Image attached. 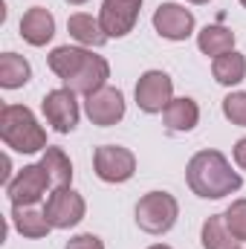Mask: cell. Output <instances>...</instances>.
<instances>
[{
	"mask_svg": "<svg viewBox=\"0 0 246 249\" xmlns=\"http://www.w3.org/2000/svg\"><path fill=\"white\" fill-rule=\"evenodd\" d=\"M185 183H188V188L197 197H203V200L229 197V194L241 191V186H244V180L232 168V162L220 151H214V148L197 151L188 160V165H185Z\"/></svg>",
	"mask_w": 246,
	"mask_h": 249,
	"instance_id": "1",
	"label": "cell"
},
{
	"mask_svg": "<svg viewBox=\"0 0 246 249\" xmlns=\"http://www.w3.org/2000/svg\"><path fill=\"white\" fill-rule=\"evenodd\" d=\"M0 139L6 148L18 154L47 151V130L38 124L35 113L26 105H3L0 110Z\"/></svg>",
	"mask_w": 246,
	"mask_h": 249,
	"instance_id": "2",
	"label": "cell"
},
{
	"mask_svg": "<svg viewBox=\"0 0 246 249\" xmlns=\"http://www.w3.org/2000/svg\"><path fill=\"white\" fill-rule=\"evenodd\" d=\"M180 217V203L168 191H148L136 203V226L148 235H165Z\"/></svg>",
	"mask_w": 246,
	"mask_h": 249,
	"instance_id": "3",
	"label": "cell"
},
{
	"mask_svg": "<svg viewBox=\"0 0 246 249\" xmlns=\"http://www.w3.org/2000/svg\"><path fill=\"white\" fill-rule=\"evenodd\" d=\"M93 171L102 183H127L136 174V157L122 145H102L93 151Z\"/></svg>",
	"mask_w": 246,
	"mask_h": 249,
	"instance_id": "4",
	"label": "cell"
},
{
	"mask_svg": "<svg viewBox=\"0 0 246 249\" xmlns=\"http://www.w3.org/2000/svg\"><path fill=\"white\" fill-rule=\"evenodd\" d=\"M133 96L142 113H162L174 99V81L162 70H148L139 75Z\"/></svg>",
	"mask_w": 246,
	"mask_h": 249,
	"instance_id": "5",
	"label": "cell"
},
{
	"mask_svg": "<svg viewBox=\"0 0 246 249\" xmlns=\"http://www.w3.org/2000/svg\"><path fill=\"white\" fill-rule=\"evenodd\" d=\"M84 212H87L84 197L70 186L53 188V194L44 203V214H47L53 229H72V226H78L84 220Z\"/></svg>",
	"mask_w": 246,
	"mask_h": 249,
	"instance_id": "6",
	"label": "cell"
},
{
	"mask_svg": "<svg viewBox=\"0 0 246 249\" xmlns=\"http://www.w3.org/2000/svg\"><path fill=\"white\" fill-rule=\"evenodd\" d=\"M50 177L44 171V165H23L6 186V194L12 200V206H35L47 197Z\"/></svg>",
	"mask_w": 246,
	"mask_h": 249,
	"instance_id": "7",
	"label": "cell"
},
{
	"mask_svg": "<svg viewBox=\"0 0 246 249\" xmlns=\"http://www.w3.org/2000/svg\"><path fill=\"white\" fill-rule=\"evenodd\" d=\"M78 93H72L70 87H58V90H50L41 102V110H44V119L53 124V130L58 133H72L75 124H78Z\"/></svg>",
	"mask_w": 246,
	"mask_h": 249,
	"instance_id": "8",
	"label": "cell"
},
{
	"mask_svg": "<svg viewBox=\"0 0 246 249\" xmlns=\"http://www.w3.org/2000/svg\"><path fill=\"white\" fill-rule=\"evenodd\" d=\"M84 113H87L90 122L99 124V127H110V124L122 122L124 119V96H122V90L105 84L102 90L84 96Z\"/></svg>",
	"mask_w": 246,
	"mask_h": 249,
	"instance_id": "9",
	"label": "cell"
},
{
	"mask_svg": "<svg viewBox=\"0 0 246 249\" xmlns=\"http://www.w3.org/2000/svg\"><path fill=\"white\" fill-rule=\"evenodd\" d=\"M139 9H142V0H102L99 23H102L105 35L124 38L127 32H133V26L139 20Z\"/></svg>",
	"mask_w": 246,
	"mask_h": 249,
	"instance_id": "10",
	"label": "cell"
},
{
	"mask_svg": "<svg viewBox=\"0 0 246 249\" xmlns=\"http://www.w3.org/2000/svg\"><path fill=\"white\" fill-rule=\"evenodd\" d=\"M154 29L165 41H185L194 35V15L180 3H159L154 12Z\"/></svg>",
	"mask_w": 246,
	"mask_h": 249,
	"instance_id": "11",
	"label": "cell"
},
{
	"mask_svg": "<svg viewBox=\"0 0 246 249\" xmlns=\"http://www.w3.org/2000/svg\"><path fill=\"white\" fill-rule=\"evenodd\" d=\"M55 35V18L44 6H32L20 18V38L29 47H47Z\"/></svg>",
	"mask_w": 246,
	"mask_h": 249,
	"instance_id": "12",
	"label": "cell"
},
{
	"mask_svg": "<svg viewBox=\"0 0 246 249\" xmlns=\"http://www.w3.org/2000/svg\"><path fill=\"white\" fill-rule=\"evenodd\" d=\"M107 78H110V64H107V58H102V55L90 53L87 64L78 70V75H75V78H70L64 87H70V90H72V93H78V96H90V93L102 90V87L107 84Z\"/></svg>",
	"mask_w": 246,
	"mask_h": 249,
	"instance_id": "13",
	"label": "cell"
},
{
	"mask_svg": "<svg viewBox=\"0 0 246 249\" xmlns=\"http://www.w3.org/2000/svg\"><path fill=\"white\" fill-rule=\"evenodd\" d=\"M67 32H70L72 41H78V44L87 47V50H99V47H105V44L110 41V38L105 35L99 18H93V15H87V12H75V15H70V20H67Z\"/></svg>",
	"mask_w": 246,
	"mask_h": 249,
	"instance_id": "14",
	"label": "cell"
},
{
	"mask_svg": "<svg viewBox=\"0 0 246 249\" xmlns=\"http://www.w3.org/2000/svg\"><path fill=\"white\" fill-rule=\"evenodd\" d=\"M90 53H93V50H87V47H70V44H64V47H55V50L47 55V64H50V70L67 84V81L75 78L78 70L87 64Z\"/></svg>",
	"mask_w": 246,
	"mask_h": 249,
	"instance_id": "15",
	"label": "cell"
},
{
	"mask_svg": "<svg viewBox=\"0 0 246 249\" xmlns=\"http://www.w3.org/2000/svg\"><path fill=\"white\" fill-rule=\"evenodd\" d=\"M162 119H165V127L174 130V133H188L194 130L197 122H200V105L194 99H171V105L162 110Z\"/></svg>",
	"mask_w": 246,
	"mask_h": 249,
	"instance_id": "16",
	"label": "cell"
},
{
	"mask_svg": "<svg viewBox=\"0 0 246 249\" xmlns=\"http://www.w3.org/2000/svg\"><path fill=\"white\" fill-rule=\"evenodd\" d=\"M12 226L23 238H47L53 232L44 209H35V206H12Z\"/></svg>",
	"mask_w": 246,
	"mask_h": 249,
	"instance_id": "17",
	"label": "cell"
},
{
	"mask_svg": "<svg viewBox=\"0 0 246 249\" xmlns=\"http://www.w3.org/2000/svg\"><path fill=\"white\" fill-rule=\"evenodd\" d=\"M197 47L203 55L209 58H217V55H226L235 50V32L220 26V23H209L197 32Z\"/></svg>",
	"mask_w": 246,
	"mask_h": 249,
	"instance_id": "18",
	"label": "cell"
},
{
	"mask_svg": "<svg viewBox=\"0 0 246 249\" xmlns=\"http://www.w3.org/2000/svg\"><path fill=\"white\" fill-rule=\"evenodd\" d=\"M32 78V67L18 53H3L0 55V87L3 90H18Z\"/></svg>",
	"mask_w": 246,
	"mask_h": 249,
	"instance_id": "19",
	"label": "cell"
},
{
	"mask_svg": "<svg viewBox=\"0 0 246 249\" xmlns=\"http://www.w3.org/2000/svg\"><path fill=\"white\" fill-rule=\"evenodd\" d=\"M211 75H214V81L217 84H223V87H235V84H241L246 78V58L241 53H226V55H217L214 61H211Z\"/></svg>",
	"mask_w": 246,
	"mask_h": 249,
	"instance_id": "20",
	"label": "cell"
},
{
	"mask_svg": "<svg viewBox=\"0 0 246 249\" xmlns=\"http://www.w3.org/2000/svg\"><path fill=\"white\" fill-rule=\"evenodd\" d=\"M41 165H44V171H47L53 188H67L72 183V162H70V157L64 154L61 148H53L50 145L44 151V157H41Z\"/></svg>",
	"mask_w": 246,
	"mask_h": 249,
	"instance_id": "21",
	"label": "cell"
},
{
	"mask_svg": "<svg viewBox=\"0 0 246 249\" xmlns=\"http://www.w3.org/2000/svg\"><path fill=\"white\" fill-rule=\"evenodd\" d=\"M200 241H203V249H235L241 244V241L232 235V229L226 226V217H223V214H211V217L203 223Z\"/></svg>",
	"mask_w": 246,
	"mask_h": 249,
	"instance_id": "22",
	"label": "cell"
},
{
	"mask_svg": "<svg viewBox=\"0 0 246 249\" xmlns=\"http://www.w3.org/2000/svg\"><path fill=\"white\" fill-rule=\"evenodd\" d=\"M223 217H226V226L232 229V235L244 244L246 241V197L232 200V206L223 212Z\"/></svg>",
	"mask_w": 246,
	"mask_h": 249,
	"instance_id": "23",
	"label": "cell"
},
{
	"mask_svg": "<svg viewBox=\"0 0 246 249\" xmlns=\"http://www.w3.org/2000/svg\"><path fill=\"white\" fill-rule=\"evenodd\" d=\"M223 116L238 127H246V93L238 90V93H229L223 99Z\"/></svg>",
	"mask_w": 246,
	"mask_h": 249,
	"instance_id": "24",
	"label": "cell"
},
{
	"mask_svg": "<svg viewBox=\"0 0 246 249\" xmlns=\"http://www.w3.org/2000/svg\"><path fill=\"white\" fill-rule=\"evenodd\" d=\"M64 249H105V244H102L99 235H93V232H81V235L70 238Z\"/></svg>",
	"mask_w": 246,
	"mask_h": 249,
	"instance_id": "25",
	"label": "cell"
},
{
	"mask_svg": "<svg viewBox=\"0 0 246 249\" xmlns=\"http://www.w3.org/2000/svg\"><path fill=\"white\" fill-rule=\"evenodd\" d=\"M232 157H235V165L246 171V136L235 142V148H232Z\"/></svg>",
	"mask_w": 246,
	"mask_h": 249,
	"instance_id": "26",
	"label": "cell"
},
{
	"mask_svg": "<svg viewBox=\"0 0 246 249\" xmlns=\"http://www.w3.org/2000/svg\"><path fill=\"white\" fill-rule=\"evenodd\" d=\"M3 168H6L3 171V186H9V180H12V160H9V154L3 157Z\"/></svg>",
	"mask_w": 246,
	"mask_h": 249,
	"instance_id": "27",
	"label": "cell"
},
{
	"mask_svg": "<svg viewBox=\"0 0 246 249\" xmlns=\"http://www.w3.org/2000/svg\"><path fill=\"white\" fill-rule=\"evenodd\" d=\"M188 3H194V6H206V3H211V0H188Z\"/></svg>",
	"mask_w": 246,
	"mask_h": 249,
	"instance_id": "28",
	"label": "cell"
},
{
	"mask_svg": "<svg viewBox=\"0 0 246 249\" xmlns=\"http://www.w3.org/2000/svg\"><path fill=\"white\" fill-rule=\"evenodd\" d=\"M148 249H171L168 244H154V247H148Z\"/></svg>",
	"mask_w": 246,
	"mask_h": 249,
	"instance_id": "29",
	"label": "cell"
},
{
	"mask_svg": "<svg viewBox=\"0 0 246 249\" xmlns=\"http://www.w3.org/2000/svg\"><path fill=\"white\" fill-rule=\"evenodd\" d=\"M70 6H81V3H87V0H67Z\"/></svg>",
	"mask_w": 246,
	"mask_h": 249,
	"instance_id": "30",
	"label": "cell"
},
{
	"mask_svg": "<svg viewBox=\"0 0 246 249\" xmlns=\"http://www.w3.org/2000/svg\"><path fill=\"white\" fill-rule=\"evenodd\" d=\"M241 6H244V9H246V0H241Z\"/></svg>",
	"mask_w": 246,
	"mask_h": 249,
	"instance_id": "31",
	"label": "cell"
},
{
	"mask_svg": "<svg viewBox=\"0 0 246 249\" xmlns=\"http://www.w3.org/2000/svg\"><path fill=\"white\" fill-rule=\"evenodd\" d=\"M235 249H241V247H235Z\"/></svg>",
	"mask_w": 246,
	"mask_h": 249,
	"instance_id": "32",
	"label": "cell"
}]
</instances>
